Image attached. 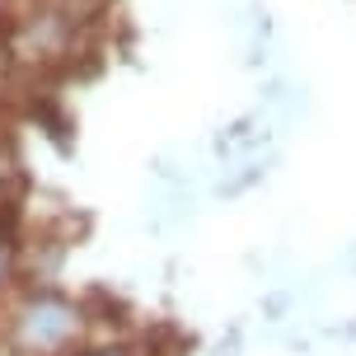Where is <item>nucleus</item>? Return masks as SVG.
I'll return each instance as SVG.
<instances>
[{"label":"nucleus","mask_w":356,"mask_h":356,"mask_svg":"<svg viewBox=\"0 0 356 356\" xmlns=\"http://www.w3.org/2000/svg\"><path fill=\"white\" fill-rule=\"evenodd\" d=\"M263 174H267V160H258V155H249V160L239 164V174L220 178V197H239V193H249L253 183H263Z\"/></svg>","instance_id":"nucleus-1"}]
</instances>
